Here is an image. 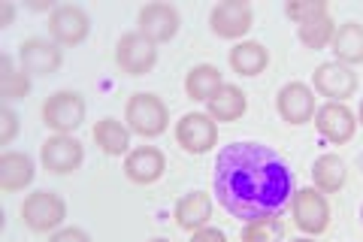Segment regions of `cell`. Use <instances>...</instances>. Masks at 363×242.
Wrapping results in <instances>:
<instances>
[{"instance_id": "cell-1", "label": "cell", "mask_w": 363, "mask_h": 242, "mask_svg": "<svg viewBox=\"0 0 363 242\" xmlns=\"http://www.w3.org/2000/svg\"><path fill=\"white\" fill-rule=\"evenodd\" d=\"M215 197L240 221L279 218L291 206L294 170L267 143L242 140L224 145L215 158Z\"/></svg>"}, {"instance_id": "cell-2", "label": "cell", "mask_w": 363, "mask_h": 242, "mask_svg": "<svg viewBox=\"0 0 363 242\" xmlns=\"http://www.w3.org/2000/svg\"><path fill=\"white\" fill-rule=\"evenodd\" d=\"M124 124L130 128V133L143 136V140H155L169 128V109L152 91H136L124 106Z\"/></svg>"}, {"instance_id": "cell-3", "label": "cell", "mask_w": 363, "mask_h": 242, "mask_svg": "<svg viewBox=\"0 0 363 242\" xmlns=\"http://www.w3.org/2000/svg\"><path fill=\"white\" fill-rule=\"evenodd\" d=\"M85 112H88L85 97L70 88H61V91H55V94H49L40 109L45 128L52 133H67V136H73L85 124Z\"/></svg>"}, {"instance_id": "cell-4", "label": "cell", "mask_w": 363, "mask_h": 242, "mask_svg": "<svg viewBox=\"0 0 363 242\" xmlns=\"http://www.w3.org/2000/svg\"><path fill=\"white\" fill-rule=\"evenodd\" d=\"M291 218H294V224H297V230H303L306 236H321L330 230V221H333L330 200L315 185L297 188V194H294V200H291Z\"/></svg>"}, {"instance_id": "cell-5", "label": "cell", "mask_w": 363, "mask_h": 242, "mask_svg": "<svg viewBox=\"0 0 363 242\" xmlns=\"http://www.w3.org/2000/svg\"><path fill=\"white\" fill-rule=\"evenodd\" d=\"M21 221L33 233H55L67 221V203L55 191H33L21 203Z\"/></svg>"}, {"instance_id": "cell-6", "label": "cell", "mask_w": 363, "mask_h": 242, "mask_svg": "<svg viewBox=\"0 0 363 242\" xmlns=\"http://www.w3.org/2000/svg\"><path fill=\"white\" fill-rule=\"evenodd\" d=\"M252 25H255V9L248 0H221L209 13V31L218 40L242 43Z\"/></svg>"}, {"instance_id": "cell-7", "label": "cell", "mask_w": 363, "mask_h": 242, "mask_svg": "<svg viewBox=\"0 0 363 242\" xmlns=\"http://www.w3.org/2000/svg\"><path fill=\"white\" fill-rule=\"evenodd\" d=\"M176 143L188 155H209L218 145V121L209 112H185L176 121Z\"/></svg>"}, {"instance_id": "cell-8", "label": "cell", "mask_w": 363, "mask_h": 242, "mask_svg": "<svg viewBox=\"0 0 363 242\" xmlns=\"http://www.w3.org/2000/svg\"><path fill=\"white\" fill-rule=\"evenodd\" d=\"M91 33V16L76 4H58L55 13H49V40H55L61 49H76Z\"/></svg>"}, {"instance_id": "cell-9", "label": "cell", "mask_w": 363, "mask_h": 242, "mask_svg": "<svg viewBox=\"0 0 363 242\" xmlns=\"http://www.w3.org/2000/svg\"><path fill=\"white\" fill-rule=\"evenodd\" d=\"M85 160V145L76 140V136L67 133H52L49 140L40 145V164L45 172L52 176H70L82 167Z\"/></svg>"}, {"instance_id": "cell-10", "label": "cell", "mask_w": 363, "mask_h": 242, "mask_svg": "<svg viewBox=\"0 0 363 242\" xmlns=\"http://www.w3.org/2000/svg\"><path fill=\"white\" fill-rule=\"evenodd\" d=\"M116 64L128 76H145L157 64V45L149 37H143L140 31H128L116 43Z\"/></svg>"}, {"instance_id": "cell-11", "label": "cell", "mask_w": 363, "mask_h": 242, "mask_svg": "<svg viewBox=\"0 0 363 242\" xmlns=\"http://www.w3.org/2000/svg\"><path fill=\"white\" fill-rule=\"evenodd\" d=\"M18 64L30 79L33 76H55L64 64V49L49 37H28L18 45Z\"/></svg>"}, {"instance_id": "cell-12", "label": "cell", "mask_w": 363, "mask_h": 242, "mask_svg": "<svg viewBox=\"0 0 363 242\" xmlns=\"http://www.w3.org/2000/svg\"><path fill=\"white\" fill-rule=\"evenodd\" d=\"M312 88L315 94L327 97L330 103H345L348 97L357 94V73L354 67H345L339 61H324L321 67H315Z\"/></svg>"}, {"instance_id": "cell-13", "label": "cell", "mask_w": 363, "mask_h": 242, "mask_svg": "<svg viewBox=\"0 0 363 242\" xmlns=\"http://www.w3.org/2000/svg\"><path fill=\"white\" fill-rule=\"evenodd\" d=\"M312 121H315L318 133L333 145H345V143L354 140V133H357V112H351L348 103H330L327 100L324 106H318Z\"/></svg>"}, {"instance_id": "cell-14", "label": "cell", "mask_w": 363, "mask_h": 242, "mask_svg": "<svg viewBox=\"0 0 363 242\" xmlns=\"http://www.w3.org/2000/svg\"><path fill=\"white\" fill-rule=\"evenodd\" d=\"M182 28V16L173 4H145L136 13V31L149 37L155 45L169 43Z\"/></svg>"}, {"instance_id": "cell-15", "label": "cell", "mask_w": 363, "mask_h": 242, "mask_svg": "<svg viewBox=\"0 0 363 242\" xmlns=\"http://www.w3.org/2000/svg\"><path fill=\"white\" fill-rule=\"evenodd\" d=\"M276 109L281 115V121L294 124V128H300V124H309L315 119V88L306 85V82H288L279 88L276 94Z\"/></svg>"}, {"instance_id": "cell-16", "label": "cell", "mask_w": 363, "mask_h": 242, "mask_svg": "<svg viewBox=\"0 0 363 242\" xmlns=\"http://www.w3.org/2000/svg\"><path fill=\"white\" fill-rule=\"evenodd\" d=\"M167 172V155L157 145H140L130 148V155L124 158V176L133 185H155Z\"/></svg>"}, {"instance_id": "cell-17", "label": "cell", "mask_w": 363, "mask_h": 242, "mask_svg": "<svg viewBox=\"0 0 363 242\" xmlns=\"http://www.w3.org/2000/svg\"><path fill=\"white\" fill-rule=\"evenodd\" d=\"M212 209H215L212 194H206V191H191V194H185V197H179L176 209H173V218H176V224L185 230V233H197V230L209 227Z\"/></svg>"}, {"instance_id": "cell-18", "label": "cell", "mask_w": 363, "mask_h": 242, "mask_svg": "<svg viewBox=\"0 0 363 242\" xmlns=\"http://www.w3.org/2000/svg\"><path fill=\"white\" fill-rule=\"evenodd\" d=\"M33 176H37V167H33V158L28 152H13L6 148L0 155V191L4 194H18L25 191Z\"/></svg>"}, {"instance_id": "cell-19", "label": "cell", "mask_w": 363, "mask_h": 242, "mask_svg": "<svg viewBox=\"0 0 363 242\" xmlns=\"http://www.w3.org/2000/svg\"><path fill=\"white\" fill-rule=\"evenodd\" d=\"M91 136H94L97 148L109 158H128L130 155V128L118 119H112V115H106V119H100L94 124V131H91Z\"/></svg>"}, {"instance_id": "cell-20", "label": "cell", "mask_w": 363, "mask_h": 242, "mask_svg": "<svg viewBox=\"0 0 363 242\" xmlns=\"http://www.w3.org/2000/svg\"><path fill=\"white\" fill-rule=\"evenodd\" d=\"M227 61H230V70H233V73L252 79V76H260V73H264L267 67H269V52H267L264 43H257V40H242V43H236L233 49H230Z\"/></svg>"}, {"instance_id": "cell-21", "label": "cell", "mask_w": 363, "mask_h": 242, "mask_svg": "<svg viewBox=\"0 0 363 242\" xmlns=\"http://www.w3.org/2000/svg\"><path fill=\"white\" fill-rule=\"evenodd\" d=\"M330 52H333V61L345 64V67L363 64V25L360 21H342V25L336 28Z\"/></svg>"}, {"instance_id": "cell-22", "label": "cell", "mask_w": 363, "mask_h": 242, "mask_svg": "<svg viewBox=\"0 0 363 242\" xmlns=\"http://www.w3.org/2000/svg\"><path fill=\"white\" fill-rule=\"evenodd\" d=\"M206 112L212 115L215 121H240L242 115L248 112V94L240 85L224 82L218 88V94L206 103Z\"/></svg>"}, {"instance_id": "cell-23", "label": "cell", "mask_w": 363, "mask_h": 242, "mask_svg": "<svg viewBox=\"0 0 363 242\" xmlns=\"http://www.w3.org/2000/svg\"><path fill=\"white\" fill-rule=\"evenodd\" d=\"M224 85V73L215 64H194L185 73V94L197 103H209Z\"/></svg>"}, {"instance_id": "cell-24", "label": "cell", "mask_w": 363, "mask_h": 242, "mask_svg": "<svg viewBox=\"0 0 363 242\" xmlns=\"http://www.w3.org/2000/svg\"><path fill=\"white\" fill-rule=\"evenodd\" d=\"M345 179H348V167H345V160L339 155L315 158V164H312V185L321 194H339L345 188Z\"/></svg>"}, {"instance_id": "cell-25", "label": "cell", "mask_w": 363, "mask_h": 242, "mask_svg": "<svg viewBox=\"0 0 363 242\" xmlns=\"http://www.w3.org/2000/svg\"><path fill=\"white\" fill-rule=\"evenodd\" d=\"M30 94V76L21 70V64L13 55H0V97L4 103L13 100H25Z\"/></svg>"}, {"instance_id": "cell-26", "label": "cell", "mask_w": 363, "mask_h": 242, "mask_svg": "<svg viewBox=\"0 0 363 242\" xmlns=\"http://www.w3.org/2000/svg\"><path fill=\"white\" fill-rule=\"evenodd\" d=\"M336 18L327 13V16H318L312 21H306V25L297 28V37L300 43L306 45V49H315V52H321V49H330V43L336 37Z\"/></svg>"}, {"instance_id": "cell-27", "label": "cell", "mask_w": 363, "mask_h": 242, "mask_svg": "<svg viewBox=\"0 0 363 242\" xmlns=\"http://www.w3.org/2000/svg\"><path fill=\"white\" fill-rule=\"evenodd\" d=\"M242 242H281V221L279 218H257L242 224Z\"/></svg>"}, {"instance_id": "cell-28", "label": "cell", "mask_w": 363, "mask_h": 242, "mask_svg": "<svg viewBox=\"0 0 363 242\" xmlns=\"http://www.w3.org/2000/svg\"><path fill=\"white\" fill-rule=\"evenodd\" d=\"M330 13V6H327V0H291L285 4V16L294 21V25H306V21H312L318 16H327Z\"/></svg>"}, {"instance_id": "cell-29", "label": "cell", "mask_w": 363, "mask_h": 242, "mask_svg": "<svg viewBox=\"0 0 363 242\" xmlns=\"http://www.w3.org/2000/svg\"><path fill=\"white\" fill-rule=\"evenodd\" d=\"M16 136H18V112L9 103H4L0 106V145H9Z\"/></svg>"}, {"instance_id": "cell-30", "label": "cell", "mask_w": 363, "mask_h": 242, "mask_svg": "<svg viewBox=\"0 0 363 242\" xmlns=\"http://www.w3.org/2000/svg\"><path fill=\"white\" fill-rule=\"evenodd\" d=\"M49 242H91V236L82 227H61L55 233H49Z\"/></svg>"}, {"instance_id": "cell-31", "label": "cell", "mask_w": 363, "mask_h": 242, "mask_svg": "<svg viewBox=\"0 0 363 242\" xmlns=\"http://www.w3.org/2000/svg\"><path fill=\"white\" fill-rule=\"evenodd\" d=\"M191 242H227V233L224 230H218V227H203V230H197V233H191Z\"/></svg>"}, {"instance_id": "cell-32", "label": "cell", "mask_w": 363, "mask_h": 242, "mask_svg": "<svg viewBox=\"0 0 363 242\" xmlns=\"http://www.w3.org/2000/svg\"><path fill=\"white\" fill-rule=\"evenodd\" d=\"M13 21H16V4L13 0H4L0 4V28H13Z\"/></svg>"}, {"instance_id": "cell-33", "label": "cell", "mask_w": 363, "mask_h": 242, "mask_svg": "<svg viewBox=\"0 0 363 242\" xmlns=\"http://www.w3.org/2000/svg\"><path fill=\"white\" fill-rule=\"evenodd\" d=\"M357 124H363V97H360V106H357Z\"/></svg>"}, {"instance_id": "cell-34", "label": "cell", "mask_w": 363, "mask_h": 242, "mask_svg": "<svg viewBox=\"0 0 363 242\" xmlns=\"http://www.w3.org/2000/svg\"><path fill=\"white\" fill-rule=\"evenodd\" d=\"M291 242H315V236H297V239H291Z\"/></svg>"}, {"instance_id": "cell-35", "label": "cell", "mask_w": 363, "mask_h": 242, "mask_svg": "<svg viewBox=\"0 0 363 242\" xmlns=\"http://www.w3.org/2000/svg\"><path fill=\"white\" fill-rule=\"evenodd\" d=\"M149 242H169L167 236H155V239H149Z\"/></svg>"}, {"instance_id": "cell-36", "label": "cell", "mask_w": 363, "mask_h": 242, "mask_svg": "<svg viewBox=\"0 0 363 242\" xmlns=\"http://www.w3.org/2000/svg\"><path fill=\"white\" fill-rule=\"evenodd\" d=\"M360 221H363V206H360Z\"/></svg>"}]
</instances>
